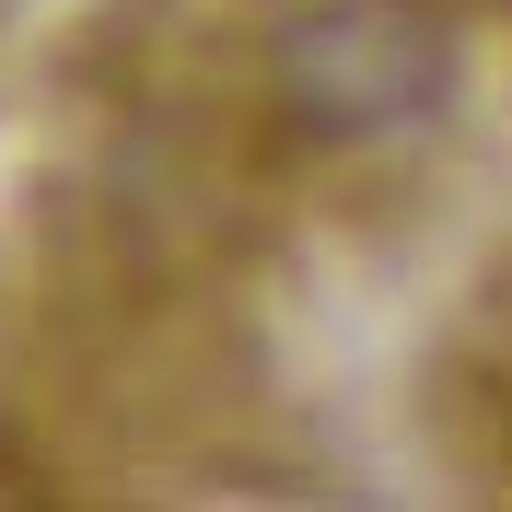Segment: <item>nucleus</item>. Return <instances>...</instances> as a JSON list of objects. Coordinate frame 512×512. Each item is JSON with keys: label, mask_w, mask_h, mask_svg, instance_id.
<instances>
[{"label": "nucleus", "mask_w": 512, "mask_h": 512, "mask_svg": "<svg viewBox=\"0 0 512 512\" xmlns=\"http://www.w3.org/2000/svg\"><path fill=\"white\" fill-rule=\"evenodd\" d=\"M268 82L303 128H408L443 94V24L419 0H315L268 35Z\"/></svg>", "instance_id": "nucleus-1"}]
</instances>
